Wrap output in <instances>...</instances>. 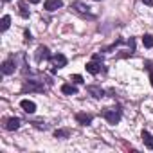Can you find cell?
<instances>
[{"label": "cell", "instance_id": "13", "mask_svg": "<svg viewBox=\"0 0 153 153\" xmlns=\"http://www.w3.org/2000/svg\"><path fill=\"white\" fill-rule=\"evenodd\" d=\"M142 140H144L146 148L153 149V137H151V133H149V131H142Z\"/></svg>", "mask_w": 153, "mask_h": 153}, {"label": "cell", "instance_id": "14", "mask_svg": "<svg viewBox=\"0 0 153 153\" xmlns=\"http://www.w3.org/2000/svg\"><path fill=\"white\" fill-rule=\"evenodd\" d=\"M61 92L67 94V96H72V94H78V88H76L74 85H68V83H67V85L61 87Z\"/></svg>", "mask_w": 153, "mask_h": 153}, {"label": "cell", "instance_id": "21", "mask_svg": "<svg viewBox=\"0 0 153 153\" xmlns=\"http://www.w3.org/2000/svg\"><path fill=\"white\" fill-rule=\"evenodd\" d=\"M24 36H25V38H24V40H25V43H29V42L33 40V36H31V33H29V31H25V34H24Z\"/></svg>", "mask_w": 153, "mask_h": 153}, {"label": "cell", "instance_id": "3", "mask_svg": "<svg viewBox=\"0 0 153 153\" xmlns=\"http://www.w3.org/2000/svg\"><path fill=\"white\" fill-rule=\"evenodd\" d=\"M72 9H74V11H78V13H79V15H83V16L94 18V15H90V13H88V9H90V7H88V6H85V4H81V2H74V4H72Z\"/></svg>", "mask_w": 153, "mask_h": 153}, {"label": "cell", "instance_id": "26", "mask_svg": "<svg viewBox=\"0 0 153 153\" xmlns=\"http://www.w3.org/2000/svg\"><path fill=\"white\" fill-rule=\"evenodd\" d=\"M7 2H9V0H7Z\"/></svg>", "mask_w": 153, "mask_h": 153}, {"label": "cell", "instance_id": "22", "mask_svg": "<svg viewBox=\"0 0 153 153\" xmlns=\"http://www.w3.org/2000/svg\"><path fill=\"white\" fill-rule=\"evenodd\" d=\"M101 59H103V58H101L99 54H94V61H101Z\"/></svg>", "mask_w": 153, "mask_h": 153}, {"label": "cell", "instance_id": "15", "mask_svg": "<svg viewBox=\"0 0 153 153\" xmlns=\"http://www.w3.org/2000/svg\"><path fill=\"white\" fill-rule=\"evenodd\" d=\"M18 9H20V16L22 18H29V9H27V6H25V2H18Z\"/></svg>", "mask_w": 153, "mask_h": 153}, {"label": "cell", "instance_id": "25", "mask_svg": "<svg viewBox=\"0 0 153 153\" xmlns=\"http://www.w3.org/2000/svg\"><path fill=\"white\" fill-rule=\"evenodd\" d=\"M96 2H97V0H96Z\"/></svg>", "mask_w": 153, "mask_h": 153}, {"label": "cell", "instance_id": "10", "mask_svg": "<svg viewBox=\"0 0 153 153\" xmlns=\"http://www.w3.org/2000/svg\"><path fill=\"white\" fill-rule=\"evenodd\" d=\"M18 128H20V119L18 117H11V119L6 121V130L13 131V130H18Z\"/></svg>", "mask_w": 153, "mask_h": 153}, {"label": "cell", "instance_id": "16", "mask_svg": "<svg viewBox=\"0 0 153 153\" xmlns=\"http://www.w3.org/2000/svg\"><path fill=\"white\" fill-rule=\"evenodd\" d=\"M9 25H11V18L6 15V16H2V22H0V29L2 31H7L9 29Z\"/></svg>", "mask_w": 153, "mask_h": 153}, {"label": "cell", "instance_id": "19", "mask_svg": "<svg viewBox=\"0 0 153 153\" xmlns=\"http://www.w3.org/2000/svg\"><path fill=\"white\" fill-rule=\"evenodd\" d=\"M72 81H74V83H83V78H81L79 74H74V76H72Z\"/></svg>", "mask_w": 153, "mask_h": 153}, {"label": "cell", "instance_id": "17", "mask_svg": "<svg viewBox=\"0 0 153 153\" xmlns=\"http://www.w3.org/2000/svg\"><path fill=\"white\" fill-rule=\"evenodd\" d=\"M142 43H144V47H146V49H151V47H153V36H151V34H144Z\"/></svg>", "mask_w": 153, "mask_h": 153}, {"label": "cell", "instance_id": "20", "mask_svg": "<svg viewBox=\"0 0 153 153\" xmlns=\"http://www.w3.org/2000/svg\"><path fill=\"white\" fill-rule=\"evenodd\" d=\"M148 65H149V67H148V70L151 72V74H149V81H151V85H153V65H151V63H148Z\"/></svg>", "mask_w": 153, "mask_h": 153}, {"label": "cell", "instance_id": "7", "mask_svg": "<svg viewBox=\"0 0 153 153\" xmlns=\"http://www.w3.org/2000/svg\"><path fill=\"white\" fill-rule=\"evenodd\" d=\"M92 115L90 114H76V121H78L79 124H83V126H88L90 123H92Z\"/></svg>", "mask_w": 153, "mask_h": 153}, {"label": "cell", "instance_id": "12", "mask_svg": "<svg viewBox=\"0 0 153 153\" xmlns=\"http://www.w3.org/2000/svg\"><path fill=\"white\" fill-rule=\"evenodd\" d=\"M87 72L96 76V74L101 72V65H97V61H90V63H87Z\"/></svg>", "mask_w": 153, "mask_h": 153}, {"label": "cell", "instance_id": "11", "mask_svg": "<svg viewBox=\"0 0 153 153\" xmlns=\"http://www.w3.org/2000/svg\"><path fill=\"white\" fill-rule=\"evenodd\" d=\"M52 63H54V67L61 68V67L67 65V58H65L63 54H56V56H52Z\"/></svg>", "mask_w": 153, "mask_h": 153}, {"label": "cell", "instance_id": "24", "mask_svg": "<svg viewBox=\"0 0 153 153\" xmlns=\"http://www.w3.org/2000/svg\"><path fill=\"white\" fill-rule=\"evenodd\" d=\"M29 2H31V4H38V2H40V0H29Z\"/></svg>", "mask_w": 153, "mask_h": 153}, {"label": "cell", "instance_id": "8", "mask_svg": "<svg viewBox=\"0 0 153 153\" xmlns=\"http://www.w3.org/2000/svg\"><path fill=\"white\" fill-rule=\"evenodd\" d=\"M61 6H63L61 0H47V2L43 4V7H45L47 11H56V9H59Z\"/></svg>", "mask_w": 153, "mask_h": 153}, {"label": "cell", "instance_id": "9", "mask_svg": "<svg viewBox=\"0 0 153 153\" xmlns=\"http://www.w3.org/2000/svg\"><path fill=\"white\" fill-rule=\"evenodd\" d=\"M20 106H22L24 112H27V114H33V112L36 110V105H34L33 101H29V99H22V101H20Z\"/></svg>", "mask_w": 153, "mask_h": 153}, {"label": "cell", "instance_id": "18", "mask_svg": "<svg viewBox=\"0 0 153 153\" xmlns=\"http://www.w3.org/2000/svg\"><path fill=\"white\" fill-rule=\"evenodd\" d=\"M54 135H56L58 139H67V137L70 135V130H56Z\"/></svg>", "mask_w": 153, "mask_h": 153}, {"label": "cell", "instance_id": "4", "mask_svg": "<svg viewBox=\"0 0 153 153\" xmlns=\"http://www.w3.org/2000/svg\"><path fill=\"white\" fill-rule=\"evenodd\" d=\"M49 58H51V54H49V49H47V47H43V45H42V47H38V49H36L34 59H36L38 63H42L43 59H49Z\"/></svg>", "mask_w": 153, "mask_h": 153}, {"label": "cell", "instance_id": "5", "mask_svg": "<svg viewBox=\"0 0 153 153\" xmlns=\"http://www.w3.org/2000/svg\"><path fill=\"white\" fill-rule=\"evenodd\" d=\"M15 68H16V65H15V61H13V59H6V61L2 63V72H4L6 76L13 74V72H15Z\"/></svg>", "mask_w": 153, "mask_h": 153}, {"label": "cell", "instance_id": "2", "mask_svg": "<svg viewBox=\"0 0 153 153\" xmlns=\"http://www.w3.org/2000/svg\"><path fill=\"white\" fill-rule=\"evenodd\" d=\"M22 92H43V85H40L38 81H24Z\"/></svg>", "mask_w": 153, "mask_h": 153}, {"label": "cell", "instance_id": "1", "mask_svg": "<svg viewBox=\"0 0 153 153\" xmlns=\"http://www.w3.org/2000/svg\"><path fill=\"white\" fill-rule=\"evenodd\" d=\"M103 117L110 123V124H117L121 121V110L119 108H105L103 110Z\"/></svg>", "mask_w": 153, "mask_h": 153}, {"label": "cell", "instance_id": "23", "mask_svg": "<svg viewBox=\"0 0 153 153\" xmlns=\"http://www.w3.org/2000/svg\"><path fill=\"white\" fill-rule=\"evenodd\" d=\"M142 2H144L146 6H153V0H142Z\"/></svg>", "mask_w": 153, "mask_h": 153}, {"label": "cell", "instance_id": "6", "mask_svg": "<svg viewBox=\"0 0 153 153\" xmlns=\"http://www.w3.org/2000/svg\"><path fill=\"white\" fill-rule=\"evenodd\" d=\"M87 90H88V94H90V96H94L96 99H101V97L105 96V90H103L101 87H96V85L87 87Z\"/></svg>", "mask_w": 153, "mask_h": 153}]
</instances>
